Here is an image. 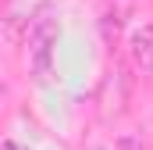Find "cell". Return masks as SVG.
Instances as JSON below:
<instances>
[{
	"mask_svg": "<svg viewBox=\"0 0 153 150\" xmlns=\"http://www.w3.org/2000/svg\"><path fill=\"white\" fill-rule=\"evenodd\" d=\"M61 36V22L50 11H39L32 29H29V54H32V72L39 82H50V68H53V43Z\"/></svg>",
	"mask_w": 153,
	"mask_h": 150,
	"instance_id": "1",
	"label": "cell"
},
{
	"mask_svg": "<svg viewBox=\"0 0 153 150\" xmlns=\"http://www.w3.org/2000/svg\"><path fill=\"white\" fill-rule=\"evenodd\" d=\"M128 100H132V79H128V72H125L121 64H114L111 72L100 79L96 111H100L103 122H114V118H121V114L128 111Z\"/></svg>",
	"mask_w": 153,
	"mask_h": 150,
	"instance_id": "2",
	"label": "cell"
},
{
	"mask_svg": "<svg viewBox=\"0 0 153 150\" xmlns=\"http://www.w3.org/2000/svg\"><path fill=\"white\" fill-rule=\"evenodd\" d=\"M128 54H132V64L143 75H153V25H139V29L132 32Z\"/></svg>",
	"mask_w": 153,
	"mask_h": 150,
	"instance_id": "3",
	"label": "cell"
},
{
	"mask_svg": "<svg viewBox=\"0 0 153 150\" xmlns=\"http://www.w3.org/2000/svg\"><path fill=\"white\" fill-rule=\"evenodd\" d=\"M114 150H146V143H143L135 132H125V136L117 140V147H114Z\"/></svg>",
	"mask_w": 153,
	"mask_h": 150,
	"instance_id": "4",
	"label": "cell"
},
{
	"mask_svg": "<svg viewBox=\"0 0 153 150\" xmlns=\"http://www.w3.org/2000/svg\"><path fill=\"white\" fill-rule=\"evenodd\" d=\"M100 25H103V39H107V43H111V39L117 36V25H121V22H117V14H111V11H107V14H103V22H100Z\"/></svg>",
	"mask_w": 153,
	"mask_h": 150,
	"instance_id": "5",
	"label": "cell"
},
{
	"mask_svg": "<svg viewBox=\"0 0 153 150\" xmlns=\"http://www.w3.org/2000/svg\"><path fill=\"white\" fill-rule=\"evenodd\" d=\"M0 150H29V147H22V143H14V140H7V143H4Z\"/></svg>",
	"mask_w": 153,
	"mask_h": 150,
	"instance_id": "6",
	"label": "cell"
},
{
	"mask_svg": "<svg viewBox=\"0 0 153 150\" xmlns=\"http://www.w3.org/2000/svg\"><path fill=\"white\" fill-rule=\"evenodd\" d=\"M85 150H107V147H103V143H93V147H85Z\"/></svg>",
	"mask_w": 153,
	"mask_h": 150,
	"instance_id": "7",
	"label": "cell"
}]
</instances>
